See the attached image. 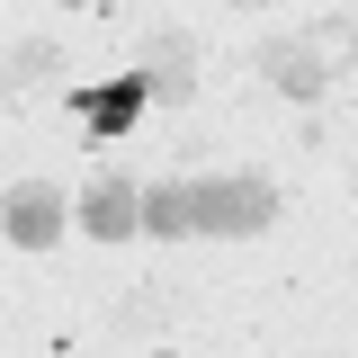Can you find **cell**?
<instances>
[{"instance_id": "obj_10", "label": "cell", "mask_w": 358, "mask_h": 358, "mask_svg": "<svg viewBox=\"0 0 358 358\" xmlns=\"http://www.w3.org/2000/svg\"><path fill=\"white\" fill-rule=\"evenodd\" d=\"M242 9H260V0H242Z\"/></svg>"}, {"instance_id": "obj_6", "label": "cell", "mask_w": 358, "mask_h": 358, "mask_svg": "<svg viewBox=\"0 0 358 358\" xmlns=\"http://www.w3.org/2000/svg\"><path fill=\"white\" fill-rule=\"evenodd\" d=\"M143 81H152V99H188V90H197V54H188V36H179V27H152Z\"/></svg>"}, {"instance_id": "obj_1", "label": "cell", "mask_w": 358, "mask_h": 358, "mask_svg": "<svg viewBox=\"0 0 358 358\" xmlns=\"http://www.w3.org/2000/svg\"><path fill=\"white\" fill-rule=\"evenodd\" d=\"M278 215V188L260 171H224V179H197V233H260Z\"/></svg>"}, {"instance_id": "obj_7", "label": "cell", "mask_w": 358, "mask_h": 358, "mask_svg": "<svg viewBox=\"0 0 358 358\" xmlns=\"http://www.w3.org/2000/svg\"><path fill=\"white\" fill-rule=\"evenodd\" d=\"M143 233H162V242L197 233V179H179V188H152V197H143Z\"/></svg>"}, {"instance_id": "obj_5", "label": "cell", "mask_w": 358, "mask_h": 358, "mask_svg": "<svg viewBox=\"0 0 358 358\" xmlns=\"http://www.w3.org/2000/svg\"><path fill=\"white\" fill-rule=\"evenodd\" d=\"M54 233H63V197L54 188H18L9 197V251H54Z\"/></svg>"}, {"instance_id": "obj_2", "label": "cell", "mask_w": 358, "mask_h": 358, "mask_svg": "<svg viewBox=\"0 0 358 358\" xmlns=\"http://www.w3.org/2000/svg\"><path fill=\"white\" fill-rule=\"evenodd\" d=\"M81 233H90V242H126V233H143V188H134L126 171L90 179V188H81Z\"/></svg>"}, {"instance_id": "obj_8", "label": "cell", "mask_w": 358, "mask_h": 358, "mask_svg": "<svg viewBox=\"0 0 358 358\" xmlns=\"http://www.w3.org/2000/svg\"><path fill=\"white\" fill-rule=\"evenodd\" d=\"M45 72H54V54H45V45H9V90H27V81H45Z\"/></svg>"}, {"instance_id": "obj_3", "label": "cell", "mask_w": 358, "mask_h": 358, "mask_svg": "<svg viewBox=\"0 0 358 358\" xmlns=\"http://www.w3.org/2000/svg\"><path fill=\"white\" fill-rule=\"evenodd\" d=\"M260 72L287 90V99H322V90H331V54H322V45H296V36H268Z\"/></svg>"}, {"instance_id": "obj_9", "label": "cell", "mask_w": 358, "mask_h": 358, "mask_svg": "<svg viewBox=\"0 0 358 358\" xmlns=\"http://www.w3.org/2000/svg\"><path fill=\"white\" fill-rule=\"evenodd\" d=\"M54 9H99V0H54Z\"/></svg>"}, {"instance_id": "obj_4", "label": "cell", "mask_w": 358, "mask_h": 358, "mask_svg": "<svg viewBox=\"0 0 358 358\" xmlns=\"http://www.w3.org/2000/svg\"><path fill=\"white\" fill-rule=\"evenodd\" d=\"M143 99H152V81H143V72H126V81H99V90H81L72 108H81V126H90V134H126L134 117H143Z\"/></svg>"}]
</instances>
